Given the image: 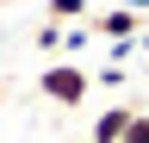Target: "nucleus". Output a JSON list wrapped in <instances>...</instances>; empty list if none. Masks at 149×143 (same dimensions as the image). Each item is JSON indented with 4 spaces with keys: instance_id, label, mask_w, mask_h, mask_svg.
I'll use <instances>...</instances> for the list:
<instances>
[{
    "instance_id": "1",
    "label": "nucleus",
    "mask_w": 149,
    "mask_h": 143,
    "mask_svg": "<svg viewBox=\"0 0 149 143\" xmlns=\"http://www.w3.org/2000/svg\"><path fill=\"white\" fill-rule=\"evenodd\" d=\"M87 87H93V75H87L81 62H50L44 75H37V93H50L56 106H81Z\"/></svg>"
},
{
    "instance_id": "2",
    "label": "nucleus",
    "mask_w": 149,
    "mask_h": 143,
    "mask_svg": "<svg viewBox=\"0 0 149 143\" xmlns=\"http://www.w3.org/2000/svg\"><path fill=\"white\" fill-rule=\"evenodd\" d=\"M93 31H100L106 44H118V38H143V25H137V13H130V6H106V13H93Z\"/></svg>"
},
{
    "instance_id": "3",
    "label": "nucleus",
    "mask_w": 149,
    "mask_h": 143,
    "mask_svg": "<svg viewBox=\"0 0 149 143\" xmlns=\"http://www.w3.org/2000/svg\"><path fill=\"white\" fill-rule=\"evenodd\" d=\"M130 118H137V106H106L100 118H93V143H124V131H130Z\"/></svg>"
},
{
    "instance_id": "4",
    "label": "nucleus",
    "mask_w": 149,
    "mask_h": 143,
    "mask_svg": "<svg viewBox=\"0 0 149 143\" xmlns=\"http://www.w3.org/2000/svg\"><path fill=\"white\" fill-rule=\"evenodd\" d=\"M44 13H50L56 25H87V19H93L87 0H44Z\"/></svg>"
},
{
    "instance_id": "5",
    "label": "nucleus",
    "mask_w": 149,
    "mask_h": 143,
    "mask_svg": "<svg viewBox=\"0 0 149 143\" xmlns=\"http://www.w3.org/2000/svg\"><path fill=\"white\" fill-rule=\"evenodd\" d=\"M87 44H93V19H87V25H68V31H62V56H81Z\"/></svg>"
},
{
    "instance_id": "6",
    "label": "nucleus",
    "mask_w": 149,
    "mask_h": 143,
    "mask_svg": "<svg viewBox=\"0 0 149 143\" xmlns=\"http://www.w3.org/2000/svg\"><path fill=\"white\" fill-rule=\"evenodd\" d=\"M62 31H68V25L44 19V25H37V50H50V56H62Z\"/></svg>"
},
{
    "instance_id": "7",
    "label": "nucleus",
    "mask_w": 149,
    "mask_h": 143,
    "mask_svg": "<svg viewBox=\"0 0 149 143\" xmlns=\"http://www.w3.org/2000/svg\"><path fill=\"white\" fill-rule=\"evenodd\" d=\"M124 143H149V112H137V118H130V131H124Z\"/></svg>"
},
{
    "instance_id": "8",
    "label": "nucleus",
    "mask_w": 149,
    "mask_h": 143,
    "mask_svg": "<svg viewBox=\"0 0 149 143\" xmlns=\"http://www.w3.org/2000/svg\"><path fill=\"white\" fill-rule=\"evenodd\" d=\"M118 6H130V13H149V0H118Z\"/></svg>"
},
{
    "instance_id": "9",
    "label": "nucleus",
    "mask_w": 149,
    "mask_h": 143,
    "mask_svg": "<svg viewBox=\"0 0 149 143\" xmlns=\"http://www.w3.org/2000/svg\"><path fill=\"white\" fill-rule=\"evenodd\" d=\"M0 6H19V0H0Z\"/></svg>"
}]
</instances>
